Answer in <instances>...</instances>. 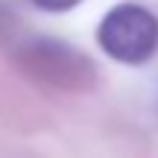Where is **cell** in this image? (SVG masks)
Instances as JSON below:
<instances>
[{"mask_svg":"<svg viewBox=\"0 0 158 158\" xmlns=\"http://www.w3.org/2000/svg\"><path fill=\"white\" fill-rule=\"evenodd\" d=\"M100 47L120 64H143L158 50V21L135 3L114 6L97 29Z\"/></svg>","mask_w":158,"mask_h":158,"instance_id":"cell-1","label":"cell"},{"mask_svg":"<svg viewBox=\"0 0 158 158\" xmlns=\"http://www.w3.org/2000/svg\"><path fill=\"white\" fill-rule=\"evenodd\" d=\"M35 6H41V9H47V12H64V9H70V6H76L79 0H32Z\"/></svg>","mask_w":158,"mask_h":158,"instance_id":"cell-2","label":"cell"}]
</instances>
